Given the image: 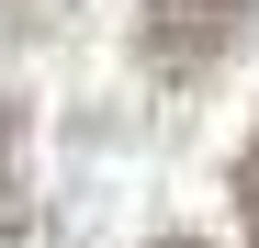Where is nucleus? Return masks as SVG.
Masks as SVG:
<instances>
[{"label": "nucleus", "mask_w": 259, "mask_h": 248, "mask_svg": "<svg viewBox=\"0 0 259 248\" xmlns=\"http://www.w3.org/2000/svg\"><path fill=\"white\" fill-rule=\"evenodd\" d=\"M248 46V0H136V57L158 79H203Z\"/></svg>", "instance_id": "f257e3e1"}, {"label": "nucleus", "mask_w": 259, "mask_h": 248, "mask_svg": "<svg viewBox=\"0 0 259 248\" xmlns=\"http://www.w3.org/2000/svg\"><path fill=\"white\" fill-rule=\"evenodd\" d=\"M0 237H34V113L0 102Z\"/></svg>", "instance_id": "f03ea898"}, {"label": "nucleus", "mask_w": 259, "mask_h": 248, "mask_svg": "<svg viewBox=\"0 0 259 248\" xmlns=\"http://www.w3.org/2000/svg\"><path fill=\"white\" fill-rule=\"evenodd\" d=\"M237 226H248V237H259V136H248V147H237Z\"/></svg>", "instance_id": "7ed1b4c3"}, {"label": "nucleus", "mask_w": 259, "mask_h": 248, "mask_svg": "<svg viewBox=\"0 0 259 248\" xmlns=\"http://www.w3.org/2000/svg\"><path fill=\"white\" fill-rule=\"evenodd\" d=\"M57 12H68V0H12V34H46Z\"/></svg>", "instance_id": "20e7f679"}, {"label": "nucleus", "mask_w": 259, "mask_h": 248, "mask_svg": "<svg viewBox=\"0 0 259 248\" xmlns=\"http://www.w3.org/2000/svg\"><path fill=\"white\" fill-rule=\"evenodd\" d=\"M158 248H192V237H158Z\"/></svg>", "instance_id": "39448f33"}]
</instances>
